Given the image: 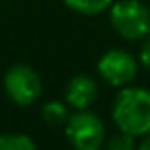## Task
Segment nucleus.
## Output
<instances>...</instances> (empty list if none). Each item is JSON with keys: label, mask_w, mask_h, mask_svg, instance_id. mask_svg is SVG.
I'll list each match as a JSON object with an SVG mask.
<instances>
[{"label": "nucleus", "mask_w": 150, "mask_h": 150, "mask_svg": "<svg viewBox=\"0 0 150 150\" xmlns=\"http://www.w3.org/2000/svg\"><path fill=\"white\" fill-rule=\"evenodd\" d=\"M112 120L120 131L133 137L150 133V91L144 88H122L112 105Z\"/></svg>", "instance_id": "nucleus-1"}, {"label": "nucleus", "mask_w": 150, "mask_h": 150, "mask_svg": "<svg viewBox=\"0 0 150 150\" xmlns=\"http://www.w3.org/2000/svg\"><path fill=\"white\" fill-rule=\"evenodd\" d=\"M108 21L124 40H143L150 34V8L141 0H120L108 8Z\"/></svg>", "instance_id": "nucleus-2"}, {"label": "nucleus", "mask_w": 150, "mask_h": 150, "mask_svg": "<svg viewBox=\"0 0 150 150\" xmlns=\"http://www.w3.org/2000/svg\"><path fill=\"white\" fill-rule=\"evenodd\" d=\"M65 133L74 150H101L106 141L103 120L89 108L76 110L65 124Z\"/></svg>", "instance_id": "nucleus-3"}, {"label": "nucleus", "mask_w": 150, "mask_h": 150, "mask_svg": "<svg viewBox=\"0 0 150 150\" xmlns=\"http://www.w3.org/2000/svg\"><path fill=\"white\" fill-rule=\"evenodd\" d=\"M4 89L15 105L29 106L42 95V80L33 67L13 65L4 76Z\"/></svg>", "instance_id": "nucleus-4"}, {"label": "nucleus", "mask_w": 150, "mask_h": 150, "mask_svg": "<svg viewBox=\"0 0 150 150\" xmlns=\"http://www.w3.org/2000/svg\"><path fill=\"white\" fill-rule=\"evenodd\" d=\"M97 70L106 84L114 86V88H125L137 78L139 63L133 57V53L114 48L101 55L99 63H97Z\"/></svg>", "instance_id": "nucleus-5"}, {"label": "nucleus", "mask_w": 150, "mask_h": 150, "mask_svg": "<svg viewBox=\"0 0 150 150\" xmlns=\"http://www.w3.org/2000/svg\"><path fill=\"white\" fill-rule=\"evenodd\" d=\"M97 95H99L97 82L88 74H76L74 78H70L65 91V99L69 103V106H72L76 110L89 108L95 103Z\"/></svg>", "instance_id": "nucleus-6"}, {"label": "nucleus", "mask_w": 150, "mask_h": 150, "mask_svg": "<svg viewBox=\"0 0 150 150\" xmlns=\"http://www.w3.org/2000/svg\"><path fill=\"white\" fill-rule=\"evenodd\" d=\"M67 8L80 15H99L114 4V0H63Z\"/></svg>", "instance_id": "nucleus-7"}, {"label": "nucleus", "mask_w": 150, "mask_h": 150, "mask_svg": "<svg viewBox=\"0 0 150 150\" xmlns=\"http://www.w3.org/2000/svg\"><path fill=\"white\" fill-rule=\"evenodd\" d=\"M69 116H70L69 106L61 101H50L42 106V118H44V122L50 124V125H53V127L65 125L67 120H69Z\"/></svg>", "instance_id": "nucleus-8"}, {"label": "nucleus", "mask_w": 150, "mask_h": 150, "mask_svg": "<svg viewBox=\"0 0 150 150\" xmlns=\"http://www.w3.org/2000/svg\"><path fill=\"white\" fill-rule=\"evenodd\" d=\"M0 150H36V143L23 133H4L0 135Z\"/></svg>", "instance_id": "nucleus-9"}, {"label": "nucleus", "mask_w": 150, "mask_h": 150, "mask_svg": "<svg viewBox=\"0 0 150 150\" xmlns=\"http://www.w3.org/2000/svg\"><path fill=\"white\" fill-rule=\"evenodd\" d=\"M135 139L137 137H133V135H129V133L118 129V133H114L112 137H108V139L105 141L103 150H137Z\"/></svg>", "instance_id": "nucleus-10"}, {"label": "nucleus", "mask_w": 150, "mask_h": 150, "mask_svg": "<svg viewBox=\"0 0 150 150\" xmlns=\"http://www.w3.org/2000/svg\"><path fill=\"white\" fill-rule=\"evenodd\" d=\"M139 61H141V65H144L146 69H150V34L143 38V46H141Z\"/></svg>", "instance_id": "nucleus-11"}, {"label": "nucleus", "mask_w": 150, "mask_h": 150, "mask_svg": "<svg viewBox=\"0 0 150 150\" xmlns=\"http://www.w3.org/2000/svg\"><path fill=\"white\" fill-rule=\"evenodd\" d=\"M141 143L137 144V150H150V133L148 135H144V137H141Z\"/></svg>", "instance_id": "nucleus-12"}]
</instances>
